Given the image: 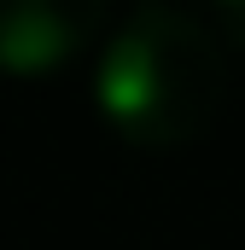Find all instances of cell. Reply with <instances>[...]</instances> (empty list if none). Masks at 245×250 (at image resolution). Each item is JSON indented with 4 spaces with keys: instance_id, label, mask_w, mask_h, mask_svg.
I'll return each instance as SVG.
<instances>
[{
    "instance_id": "obj_1",
    "label": "cell",
    "mask_w": 245,
    "mask_h": 250,
    "mask_svg": "<svg viewBox=\"0 0 245 250\" xmlns=\"http://www.w3.org/2000/svg\"><path fill=\"white\" fill-rule=\"evenodd\" d=\"M228 64L216 35L175 0H140L94 70V105L128 146L170 151L216 123Z\"/></svg>"
},
{
    "instance_id": "obj_2",
    "label": "cell",
    "mask_w": 245,
    "mask_h": 250,
    "mask_svg": "<svg viewBox=\"0 0 245 250\" xmlns=\"http://www.w3.org/2000/svg\"><path fill=\"white\" fill-rule=\"evenodd\" d=\"M105 0H0V70L53 76L99 35Z\"/></svg>"
},
{
    "instance_id": "obj_3",
    "label": "cell",
    "mask_w": 245,
    "mask_h": 250,
    "mask_svg": "<svg viewBox=\"0 0 245 250\" xmlns=\"http://www.w3.org/2000/svg\"><path fill=\"white\" fill-rule=\"evenodd\" d=\"M210 12H216L222 35H228V41L245 53V0H210Z\"/></svg>"
},
{
    "instance_id": "obj_4",
    "label": "cell",
    "mask_w": 245,
    "mask_h": 250,
    "mask_svg": "<svg viewBox=\"0 0 245 250\" xmlns=\"http://www.w3.org/2000/svg\"><path fill=\"white\" fill-rule=\"evenodd\" d=\"M175 6H181V0H175ZM193 6H210V0H193Z\"/></svg>"
}]
</instances>
